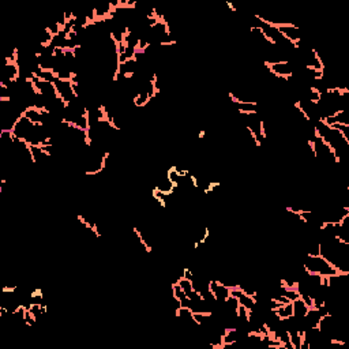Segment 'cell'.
<instances>
[{"label": "cell", "instance_id": "1", "mask_svg": "<svg viewBox=\"0 0 349 349\" xmlns=\"http://www.w3.org/2000/svg\"><path fill=\"white\" fill-rule=\"evenodd\" d=\"M292 306H293V317H292V319L295 320V322H302L304 319V317H306V314L308 313L310 307L306 304V302L303 300L300 296L292 302Z\"/></svg>", "mask_w": 349, "mask_h": 349}]
</instances>
